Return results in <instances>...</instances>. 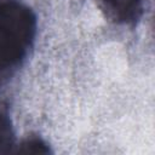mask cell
Returning <instances> with one entry per match:
<instances>
[{"label":"cell","mask_w":155,"mask_h":155,"mask_svg":"<svg viewBox=\"0 0 155 155\" xmlns=\"http://www.w3.org/2000/svg\"><path fill=\"white\" fill-rule=\"evenodd\" d=\"M36 35V16L21 0H0V87L25 63Z\"/></svg>","instance_id":"1"},{"label":"cell","mask_w":155,"mask_h":155,"mask_svg":"<svg viewBox=\"0 0 155 155\" xmlns=\"http://www.w3.org/2000/svg\"><path fill=\"white\" fill-rule=\"evenodd\" d=\"M108 15L116 22L133 23L142 15L140 0H101Z\"/></svg>","instance_id":"2"},{"label":"cell","mask_w":155,"mask_h":155,"mask_svg":"<svg viewBox=\"0 0 155 155\" xmlns=\"http://www.w3.org/2000/svg\"><path fill=\"white\" fill-rule=\"evenodd\" d=\"M13 144V133L8 115L0 108V153L6 151L4 147H11Z\"/></svg>","instance_id":"3"}]
</instances>
